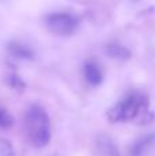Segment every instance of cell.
Listing matches in <instances>:
<instances>
[{"label":"cell","instance_id":"cell-7","mask_svg":"<svg viewBox=\"0 0 155 156\" xmlns=\"http://www.w3.org/2000/svg\"><path fill=\"white\" fill-rule=\"evenodd\" d=\"M13 123L14 119L10 115V112L4 107L0 105V129H8V127L13 126Z\"/></svg>","mask_w":155,"mask_h":156},{"label":"cell","instance_id":"cell-4","mask_svg":"<svg viewBox=\"0 0 155 156\" xmlns=\"http://www.w3.org/2000/svg\"><path fill=\"white\" fill-rule=\"evenodd\" d=\"M84 77L87 82L92 86H98L103 80V73L102 69L95 60H89L84 66Z\"/></svg>","mask_w":155,"mask_h":156},{"label":"cell","instance_id":"cell-2","mask_svg":"<svg viewBox=\"0 0 155 156\" xmlns=\"http://www.w3.org/2000/svg\"><path fill=\"white\" fill-rule=\"evenodd\" d=\"M148 114V99L140 92H133L124 97L109 111V119L117 122H131L144 118Z\"/></svg>","mask_w":155,"mask_h":156},{"label":"cell","instance_id":"cell-1","mask_svg":"<svg viewBox=\"0 0 155 156\" xmlns=\"http://www.w3.org/2000/svg\"><path fill=\"white\" fill-rule=\"evenodd\" d=\"M25 130L30 144L36 148H43L51 138V123L48 114L43 107L34 104L25 114Z\"/></svg>","mask_w":155,"mask_h":156},{"label":"cell","instance_id":"cell-6","mask_svg":"<svg viewBox=\"0 0 155 156\" xmlns=\"http://www.w3.org/2000/svg\"><path fill=\"white\" fill-rule=\"evenodd\" d=\"M8 51L14 58H19V59H29L33 56L32 49L21 43H11L8 45Z\"/></svg>","mask_w":155,"mask_h":156},{"label":"cell","instance_id":"cell-8","mask_svg":"<svg viewBox=\"0 0 155 156\" xmlns=\"http://www.w3.org/2000/svg\"><path fill=\"white\" fill-rule=\"evenodd\" d=\"M100 145H102V152H103L104 156H118L115 147L109 140H106L104 143H100Z\"/></svg>","mask_w":155,"mask_h":156},{"label":"cell","instance_id":"cell-3","mask_svg":"<svg viewBox=\"0 0 155 156\" xmlns=\"http://www.w3.org/2000/svg\"><path fill=\"white\" fill-rule=\"evenodd\" d=\"M45 25L55 34L69 36L77 30L78 19L69 12H55L45 18Z\"/></svg>","mask_w":155,"mask_h":156},{"label":"cell","instance_id":"cell-9","mask_svg":"<svg viewBox=\"0 0 155 156\" xmlns=\"http://www.w3.org/2000/svg\"><path fill=\"white\" fill-rule=\"evenodd\" d=\"M0 155L2 156H13L14 149L11 147V144L4 138H0Z\"/></svg>","mask_w":155,"mask_h":156},{"label":"cell","instance_id":"cell-10","mask_svg":"<svg viewBox=\"0 0 155 156\" xmlns=\"http://www.w3.org/2000/svg\"><path fill=\"white\" fill-rule=\"evenodd\" d=\"M107 52L114 58H122V56L126 58L128 56V51H125V49L120 45H110L109 49H107Z\"/></svg>","mask_w":155,"mask_h":156},{"label":"cell","instance_id":"cell-5","mask_svg":"<svg viewBox=\"0 0 155 156\" xmlns=\"http://www.w3.org/2000/svg\"><path fill=\"white\" fill-rule=\"evenodd\" d=\"M155 144V134H147L136 140L131 147V156H143Z\"/></svg>","mask_w":155,"mask_h":156}]
</instances>
